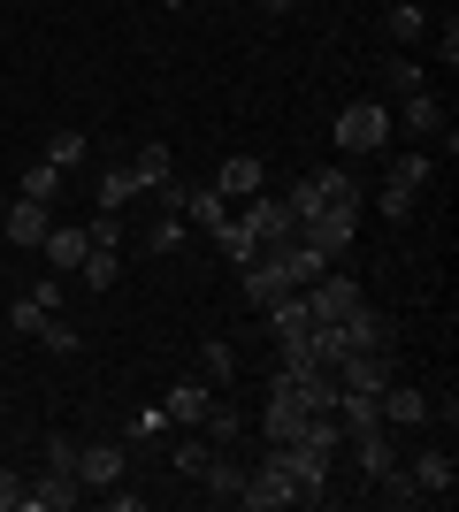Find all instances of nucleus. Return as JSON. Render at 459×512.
I'll return each instance as SVG.
<instances>
[{"label": "nucleus", "mask_w": 459, "mask_h": 512, "mask_svg": "<svg viewBox=\"0 0 459 512\" xmlns=\"http://www.w3.org/2000/svg\"><path fill=\"white\" fill-rule=\"evenodd\" d=\"M352 230H360V207H322V214H306V222H299V245L329 268V260L352 253Z\"/></svg>", "instance_id": "nucleus-1"}, {"label": "nucleus", "mask_w": 459, "mask_h": 512, "mask_svg": "<svg viewBox=\"0 0 459 512\" xmlns=\"http://www.w3.org/2000/svg\"><path fill=\"white\" fill-rule=\"evenodd\" d=\"M291 222H306V214H322V207H360V184H352L345 169H322V176H306V184H291Z\"/></svg>", "instance_id": "nucleus-2"}, {"label": "nucleus", "mask_w": 459, "mask_h": 512, "mask_svg": "<svg viewBox=\"0 0 459 512\" xmlns=\"http://www.w3.org/2000/svg\"><path fill=\"white\" fill-rule=\"evenodd\" d=\"M238 505H253V512L299 505V490H291V467H284V451H261V467L245 474V490H238Z\"/></svg>", "instance_id": "nucleus-3"}, {"label": "nucleus", "mask_w": 459, "mask_h": 512, "mask_svg": "<svg viewBox=\"0 0 459 512\" xmlns=\"http://www.w3.org/2000/svg\"><path fill=\"white\" fill-rule=\"evenodd\" d=\"M391 138V107H375V100H352L345 115H337V146L345 153H375Z\"/></svg>", "instance_id": "nucleus-4"}, {"label": "nucleus", "mask_w": 459, "mask_h": 512, "mask_svg": "<svg viewBox=\"0 0 459 512\" xmlns=\"http://www.w3.org/2000/svg\"><path fill=\"white\" fill-rule=\"evenodd\" d=\"M360 306H368V299H360V283H352V276H322L314 291H306V314H314V329H329V321H352Z\"/></svg>", "instance_id": "nucleus-5"}, {"label": "nucleus", "mask_w": 459, "mask_h": 512, "mask_svg": "<svg viewBox=\"0 0 459 512\" xmlns=\"http://www.w3.org/2000/svg\"><path fill=\"white\" fill-rule=\"evenodd\" d=\"M284 467H291L299 505H329V459H322L314 444H284Z\"/></svg>", "instance_id": "nucleus-6"}, {"label": "nucleus", "mask_w": 459, "mask_h": 512, "mask_svg": "<svg viewBox=\"0 0 459 512\" xmlns=\"http://www.w3.org/2000/svg\"><path fill=\"white\" fill-rule=\"evenodd\" d=\"M238 222H245V237H253V245H276V237H299L291 207H284V199H268V192H253V199H245V214H238Z\"/></svg>", "instance_id": "nucleus-7"}, {"label": "nucleus", "mask_w": 459, "mask_h": 512, "mask_svg": "<svg viewBox=\"0 0 459 512\" xmlns=\"http://www.w3.org/2000/svg\"><path fill=\"white\" fill-rule=\"evenodd\" d=\"M77 482H85V490H115V482H123V444H115V436L77 444Z\"/></svg>", "instance_id": "nucleus-8"}, {"label": "nucleus", "mask_w": 459, "mask_h": 512, "mask_svg": "<svg viewBox=\"0 0 459 512\" xmlns=\"http://www.w3.org/2000/svg\"><path fill=\"white\" fill-rule=\"evenodd\" d=\"M77 497H85V482H77L69 467H46L39 482H23V505H31V512H69Z\"/></svg>", "instance_id": "nucleus-9"}, {"label": "nucleus", "mask_w": 459, "mask_h": 512, "mask_svg": "<svg viewBox=\"0 0 459 512\" xmlns=\"http://www.w3.org/2000/svg\"><path fill=\"white\" fill-rule=\"evenodd\" d=\"M421 184H429V161H421V153H406V161L391 169V184H383V214H391V222H406Z\"/></svg>", "instance_id": "nucleus-10"}, {"label": "nucleus", "mask_w": 459, "mask_h": 512, "mask_svg": "<svg viewBox=\"0 0 459 512\" xmlns=\"http://www.w3.org/2000/svg\"><path fill=\"white\" fill-rule=\"evenodd\" d=\"M299 436H306V413L291 406L284 390H268V413H261V444H268V451H284V444H299Z\"/></svg>", "instance_id": "nucleus-11"}, {"label": "nucleus", "mask_w": 459, "mask_h": 512, "mask_svg": "<svg viewBox=\"0 0 459 512\" xmlns=\"http://www.w3.org/2000/svg\"><path fill=\"white\" fill-rule=\"evenodd\" d=\"M375 413H383V421H391V428H421V421H429V398H421L414 383H383V398H375Z\"/></svg>", "instance_id": "nucleus-12"}, {"label": "nucleus", "mask_w": 459, "mask_h": 512, "mask_svg": "<svg viewBox=\"0 0 459 512\" xmlns=\"http://www.w3.org/2000/svg\"><path fill=\"white\" fill-rule=\"evenodd\" d=\"M245 299H253V306H276V299H291L284 268H276V260L261 253V245H253V260H245Z\"/></svg>", "instance_id": "nucleus-13"}, {"label": "nucleus", "mask_w": 459, "mask_h": 512, "mask_svg": "<svg viewBox=\"0 0 459 512\" xmlns=\"http://www.w3.org/2000/svg\"><path fill=\"white\" fill-rule=\"evenodd\" d=\"M238 490H245V467L215 451V459L199 467V497H207V505H238Z\"/></svg>", "instance_id": "nucleus-14"}, {"label": "nucleus", "mask_w": 459, "mask_h": 512, "mask_svg": "<svg viewBox=\"0 0 459 512\" xmlns=\"http://www.w3.org/2000/svg\"><path fill=\"white\" fill-rule=\"evenodd\" d=\"M46 230H54V207H39V199L8 207V245H46Z\"/></svg>", "instance_id": "nucleus-15"}, {"label": "nucleus", "mask_w": 459, "mask_h": 512, "mask_svg": "<svg viewBox=\"0 0 459 512\" xmlns=\"http://www.w3.org/2000/svg\"><path fill=\"white\" fill-rule=\"evenodd\" d=\"M215 192L230 199V207H238V199H253V192H261V161H253V153H230V161H222V176H215Z\"/></svg>", "instance_id": "nucleus-16"}, {"label": "nucleus", "mask_w": 459, "mask_h": 512, "mask_svg": "<svg viewBox=\"0 0 459 512\" xmlns=\"http://www.w3.org/2000/svg\"><path fill=\"white\" fill-rule=\"evenodd\" d=\"M39 253H46V268H54V276H77V260H85V230H77V222H69V230L54 222Z\"/></svg>", "instance_id": "nucleus-17"}, {"label": "nucleus", "mask_w": 459, "mask_h": 512, "mask_svg": "<svg viewBox=\"0 0 459 512\" xmlns=\"http://www.w3.org/2000/svg\"><path fill=\"white\" fill-rule=\"evenodd\" d=\"M207 406H215V398H207V383H176L161 413H169V428H199V421H207Z\"/></svg>", "instance_id": "nucleus-18"}, {"label": "nucleus", "mask_w": 459, "mask_h": 512, "mask_svg": "<svg viewBox=\"0 0 459 512\" xmlns=\"http://www.w3.org/2000/svg\"><path fill=\"white\" fill-rule=\"evenodd\" d=\"M77 276H85L92 291H108V283L123 276V245H85V260H77Z\"/></svg>", "instance_id": "nucleus-19"}, {"label": "nucleus", "mask_w": 459, "mask_h": 512, "mask_svg": "<svg viewBox=\"0 0 459 512\" xmlns=\"http://www.w3.org/2000/svg\"><path fill=\"white\" fill-rule=\"evenodd\" d=\"M452 482H459V474H452V459H444V451H421L414 490H421V497H452Z\"/></svg>", "instance_id": "nucleus-20"}, {"label": "nucleus", "mask_w": 459, "mask_h": 512, "mask_svg": "<svg viewBox=\"0 0 459 512\" xmlns=\"http://www.w3.org/2000/svg\"><path fill=\"white\" fill-rule=\"evenodd\" d=\"M16 199H39V207H54V199H62V169H54V161H39V169H23Z\"/></svg>", "instance_id": "nucleus-21"}, {"label": "nucleus", "mask_w": 459, "mask_h": 512, "mask_svg": "<svg viewBox=\"0 0 459 512\" xmlns=\"http://www.w3.org/2000/svg\"><path fill=\"white\" fill-rule=\"evenodd\" d=\"M222 214H230L222 192H192V199H184V230H222Z\"/></svg>", "instance_id": "nucleus-22"}, {"label": "nucleus", "mask_w": 459, "mask_h": 512, "mask_svg": "<svg viewBox=\"0 0 459 512\" xmlns=\"http://www.w3.org/2000/svg\"><path fill=\"white\" fill-rule=\"evenodd\" d=\"M199 375H207V383H230V375H238V352H230V337H207V344H199Z\"/></svg>", "instance_id": "nucleus-23"}, {"label": "nucleus", "mask_w": 459, "mask_h": 512, "mask_svg": "<svg viewBox=\"0 0 459 512\" xmlns=\"http://www.w3.org/2000/svg\"><path fill=\"white\" fill-rule=\"evenodd\" d=\"M207 237H215V253H222V260H238V268L253 260V237H245L238 214H222V230H207Z\"/></svg>", "instance_id": "nucleus-24"}, {"label": "nucleus", "mask_w": 459, "mask_h": 512, "mask_svg": "<svg viewBox=\"0 0 459 512\" xmlns=\"http://www.w3.org/2000/svg\"><path fill=\"white\" fill-rule=\"evenodd\" d=\"M138 192H146V184H138L131 169H108V176H100V207H108V214H123Z\"/></svg>", "instance_id": "nucleus-25"}, {"label": "nucleus", "mask_w": 459, "mask_h": 512, "mask_svg": "<svg viewBox=\"0 0 459 512\" xmlns=\"http://www.w3.org/2000/svg\"><path fill=\"white\" fill-rule=\"evenodd\" d=\"M199 428H207V444H238V436H245V413L238 406H207V421H199Z\"/></svg>", "instance_id": "nucleus-26"}, {"label": "nucleus", "mask_w": 459, "mask_h": 512, "mask_svg": "<svg viewBox=\"0 0 459 512\" xmlns=\"http://www.w3.org/2000/svg\"><path fill=\"white\" fill-rule=\"evenodd\" d=\"M406 130H414V138H429V130H444V107L429 100V92H406Z\"/></svg>", "instance_id": "nucleus-27"}, {"label": "nucleus", "mask_w": 459, "mask_h": 512, "mask_svg": "<svg viewBox=\"0 0 459 512\" xmlns=\"http://www.w3.org/2000/svg\"><path fill=\"white\" fill-rule=\"evenodd\" d=\"M46 161H54V169H77V161H85V130H54V138H46Z\"/></svg>", "instance_id": "nucleus-28"}, {"label": "nucleus", "mask_w": 459, "mask_h": 512, "mask_svg": "<svg viewBox=\"0 0 459 512\" xmlns=\"http://www.w3.org/2000/svg\"><path fill=\"white\" fill-rule=\"evenodd\" d=\"M131 176H138V184H146V192H153V184H169V146H138Z\"/></svg>", "instance_id": "nucleus-29"}, {"label": "nucleus", "mask_w": 459, "mask_h": 512, "mask_svg": "<svg viewBox=\"0 0 459 512\" xmlns=\"http://www.w3.org/2000/svg\"><path fill=\"white\" fill-rule=\"evenodd\" d=\"M39 344H46V352H62V360H69V352H77V329L46 314V321H39Z\"/></svg>", "instance_id": "nucleus-30"}, {"label": "nucleus", "mask_w": 459, "mask_h": 512, "mask_svg": "<svg viewBox=\"0 0 459 512\" xmlns=\"http://www.w3.org/2000/svg\"><path fill=\"white\" fill-rule=\"evenodd\" d=\"M146 253H184V214H169V222L146 237Z\"/></svg>", "instance_id": "nucleus-31"}, {"label": "nucleus", "mask_w": 459, "mask_h": 512, "mask_svg": "<svg viewBox=\"0 0 459 512\" xmlns=\"http://www.w3.org/2000/svg\"><path fill=\"white\" fill-rule=\"evenodd\" d=\"M207 459H215V444H207V436H184V444H176V467H184V474H199Z\"/></svg>", "instance_id": "nucleus-32"}, {"label": "nucleus", "mask_w": 459, "mask_h": 512, "mask_svg": "<svg viewBox=\"0 0 459 512\" xmlns=\"http://www.w3.org/2000/svg\"><path fill=\"white\" fill-rule=\"evenodd\" d=\"M85 245H123V222H115V214L100 207V214L85 222Z\"/></svg>", "instance_id": "nucleus-33"}, {"label": "nucleus", "mask_w": 459, "mask_h": 512, "mask_svg": "<svg viewBox=\"0 0 459 512\" xmlns=\"http://www.w3.org/2000/svg\"><path fill=\"white\" fill-rule=\"evenodd\" d=\"M161 428H169V413H138V421L123 428V444H153V436H161Z\"/></svg>", "instance_id": "nucleus-34"}, {"label": "nucleus", "mask_w": 459, "mask_h": 512, "mask_svg": "<svg viewBox=\"0 0 459 512\" xmlns=\"http://www.w3.org/2000/svg\"><path fill=\"white\" fill-rule=\"evenodd\" d=\"M391 39H421V8H406V0H398V8H391Z\"/></svg>", "instance_id": "nucleus-35"}, {"label": "nucleus", "mask_w": 459, "mask_h": 512, "mask_svg": "<svg viewBox=\"0 0 459 512\" xmlns=\"http://www.w3.org/2000/svg\"><path fill=\"white\" fill-rule=\"evenodd\" d=\"M383 77H391L398 92H429V85H421V69H414V62H383Z\"/></svg>", "instance_id": "nucleus-36"}, {"label": "nucleus", "mask_w": 459, "mask_h": 512, "mask_svg": "<svg viewBox=\"0 0 459 512\" xmlns=\"http://www.w3.org/2000/svg\"><path fill=\"white\" fill-rule=\"evenodd\" d=\"M46 467H69V474H77V444H69V436H46Z\"/></svg>", "instance_id": "nucleus-37"}, {"label": "nucleus", "mask_w": 459, "mask_h": 512, "mask_svg": "<svg viewBox=\"0 0 459 512\" xmlns=\"http://www.w3.org/2000/svg\"><path fill=\"white\" fill-rule=\"evenodd\" d=\"M0 512H23V474L0 467Z\"/></svg>", "instance_id": "nucleus-38"}, {"label": "nucleus", "mask_w": 459, "mask_h": 512, "mask_svg": "<svg viewBox=\"0 0 459 512\" xmlns=\"http://www.w3.org/2000/svg\"><path fill=\"white\" fill-rule=\"evenodd\" d=\"M261 8H268V16H284V8H291V0H261Z\"/></svg>", "instance_id": "nucleus-39"}, {"label": "nucleus", "mask_w": 459, "mask_h": 512, "mask_svg": "<svg viewBox=\"0 0 459 512\" xmlns=\"http://www.w3.org/2000/svg\"><path fill=\"white\" fill-rule=\"evenodd\" d=\"M161 8H184V0H161Z\"/></svg>", "instance_id": "nucleus-40"}]
</instances>
